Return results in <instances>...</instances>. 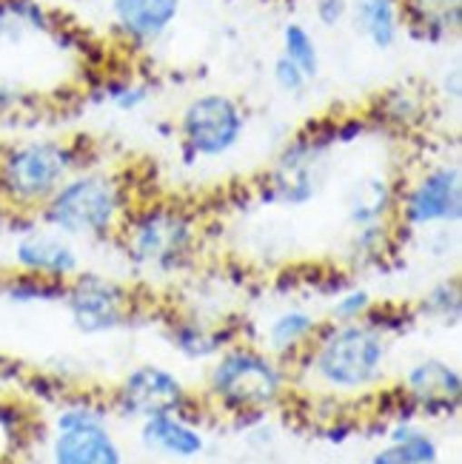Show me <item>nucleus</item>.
<instances>
[{
  "mask_svg": "<svg viewBox=\"0 0 462 464\" xmlns=\"http://www.w3.org/2000/svg\"><path fill=\"white\" fill-rule=\"evenodd\" d=\"M86 169V146L69 137H37L0 149V206L15 214H37V208Z\"/></svg>",
  "mask_w": 462,
  "mask_h": 464,
  "instance_id": "2",
  "label": "nucleus"
},
{
  "mask_svg": "<svg viewBox=\"0 0 462 464\" xmlns=\"http://www.w3.org/2000/svg\"><path fill=\"white\" fill-rule=\"evenodd\" d=\"M391 226H377V228H359L351 234V256L357 262H377L383 259V254L391 248Z\"/></svg>",
  "mask_w": 462,
  "mask_h": 464,
  "instance_id": "28",
  "label": "nucleus"
},
{
  "mask_svg": "<svg viewBox=\"0 0 462 464\" xmlns=\"http://www.w3.org/2000/svg\"><path fill=\"white\" fill-rule=\"evenodd\" d=\"M334 146H337L334 123L326 129L309 126L297 137H291L274 157L271 169L266 171L260 199L289 208H300L317 199L319 188L326 183V169Z\"/></svg>",
  "mask_w": 462,
  "mask_h": 464,
  "instance_id": "5",
  "label": "nucleus"
},
{
  "mask_svg": "<svg viewBox=\"0 0 462 464\" xmlns=\"http://www.w3.org/2000/svg\"><path fill=\"white\" fill-rule=\"evenodd\" d=\"M64 302L80 334H109L123 328L132 316V291L112 276L80 271L66 282Z\"/></svg>",
  "mask_w": 462,
  "mask_h": 464,
  "instance_id": "9",
  "label": "nucleus"
},
{
  "mask_svg": "<svg viewBox=\"0 0 462 464\" xmlns=\"http://www.w3.org/2000/svg\"><path fill=\"white\" fill-rule=\"evenodd\" d=\"M117 239L137 268L177 274L189 268L200 251V219L186 206L154 199L129 211Z\"/></svg>",
  "mask_w": 462,
  "mask_h": 464,
  "instance_id": "3",
  "label": "nucleus"
},
{
  "mask_svg": "<svg viewBox=\"0 0 462 464\" xmlns=\"http://www.w3.org/2000/svg\"><path fill=\"white\" fill-rule=\"evenodd\" d=\"M26 34H57L54 14L40 0H0V40L20 44Z\"/></svg>",
  "mask_w": 462,
  "mask_h": 464,
  "instance_id": "21",
  "label": "nucleus"
},
{
  "mask_svg": "<svg viewBox=\"0 0 462 464\" xmlns=\"http://www.w3.org/2000/svg\"><path fill=\"white\" fill-rule=\"evenodd\" d=\"M408 405L426 416H451L459 408V371L443 359H423L406 373L403 388Z\"/></svg>",
  "mask_w": 462,
  "mask_h": 464,
  "instance_id": "13",
  "label": "nucleus"
},
{
  "mask_svg": "<svg viewBox=\"0 0 462 464\" xmlns=\"http://www.w3.org/2000/svg\"><path fill=\"white\" fill-rule=\"evenodd\" d=\"M52 464H126L123 450L109 433L106 421H92L69 430H54Z\"/></svg>",
  "mask_w": 462,
  "mask_h": 464,
  "instance_id": "14",
  "label": "nucleus"
},
{
  "mask_svg": "<svg viewBox=\"0 0 462 464\" xmlns=\"http://www.w3.org/2000/svg\"><path fill=\"white\" fill-rule=\"evenodd\" d=\"M377 117H383V123L388 126L408 129L423 117V100L408 89H391L377 100Z\"/></svg>",
  "mask_w": 462,
  "mask_h": 464,
  "instance_id": "25",
  "label": "nucleus"
},
{
  "mask_svg": "<svg viewBox=\"0 0 462 464\" xmlns=\"http://www.w3.org/2000/svg\"><path fill=\"white\" fill-rule=\"evenodd\" d=\"M443 92L451 103H459L462 97V74H459V66H451V72H446L443 77Z\"/></svg>",
  "mask_w": 462,
  "mask_h": 464,
  "instance_id": "33",
  "label": "nucleus"
},
{
  "mask_svg": "<svg viewBox=\"0 0 462 464\" xmlns=\"http://www.w3.org/2000/svg\"><path fill=\"white\" fill-rule=\"evenodd\" d=\"M403 29L423 44H446L459 34L462 0H399Z\"/></svg>",
  "mask_w": 462,
  "mask_h": 464,
  "instance_id": "17",
  "label": "nucleus"
},
{
  "mask_svg": "<svg viewBox=\"0 0 462 464\" xmlns=\"http://www.w3.org/2000/svg\"><path fill=\"white\" fill-rule=\"evenodd\" d=\"M271 77H274L277 89H280V92H286L289 97L303 94V92L311 86V80L306 77V72L300 69L297 63H291V60L283 57V54H277V60L271 63Z\"/></svg>",
  "mask_w": 462,
  "mask_h": 464,
  "instance_id": "30",
  "label": "nucleus"
},
{
  "mask_svg": "<svg viewBox=\"0 0 462 464\" xmlns=\"http://www.w3.org/2000/svg\"><path fill=\"white\" fill-rule=\"evenodd\" d=\"M114 405L123 416L149 419L160 413H186L189 391L172 371L160 365H140L120 382Z\"/></svg>",
  "mask_w": 462,
  "mask_h": 464,
  "instance_id": "10",
  "label": "nucleus"
},
{
  "mask_svg": "<svg viewBox=\"0 0 462 464\" xmlns=\"http://www.w3.org/2000/svg\"><path fill=\"white\" fill-rule=\"evenodd\" d=\"M12 259L17 271L57 279V282H69L74 274H80L77 246L69 237L52 228H32L24 237H17Z\"/></svg>",
  "mask_w": 462,
  "mask_h": 464,
  "instance_id": "11",
  "label": "nucleus"
},
{
  "mask_svg": "<svg viewBox=\"0 0 462 464\" xmlns=\"http://www.w3.org/2000/svg\"><path fill=\"white\" fill-rule=\"evenodd\" d=\"M351 12V0H314V17L319 26L337 29Z\"/></svg>",
  "mask_w": 462,
  "mask_h": 464,
  "instance_id": "32",
  "label": "nucleus"
},
{
  "mask_svg": "<svg viewBox=\"0 0 462 464\" xmlns=\"http://www.w3.org/2000/svg\"><path fill=\"white\" fill-rule=\"evenodd\" d=\"M280 54L289 57L291 63H297L300 69H303L309 80H317L319 69H323V60H319V46H317L314 34L309 32V26L297 24V20H291V24L283 26V52Z\"/></svg>",
  "mask_w": 462,
  "mask_h": 464,
  "instance_id": "24",
  "label": "nucleus"
},
{
  "mask_svg": "<svg viewBox=\"0 0 462 464\" xmlns=\"http://www.w3.org/2000/svg\"><path fill=\"white\" fill-rule=\"evenodd\" d=\"M149 97H152V89L134 77H117V80L103 83V100H109V103L120 111H134L140 106H146Z\"/></svg>",
  "mask_w": 462,
  "mask_h": 464,
  "instance_id": "27",
  "label": "nucleus"
},
{
  "mask_svg": "<svg viewBox=\"0 0 462 464\" xmlns=\"http://www.w3.org/2000/svg\"><path fill=\"white\" fill-rule=\"evenodd\" d=\"M177 137L186 163L220 160L243 143L249 117L246 109L226 92H203L192 97L177 114Z\"/></svg>",
  "mask_w": 462,
  "mask_h": 464,
  "instance_id": "7",
  "label": "nucleus"
},
{
  "mask_svg": "<svg viewBox=\"0 0 462 464\" xmlns=\"http://www.w3.org/2000/svg\"><path fill=\"white\" fill-rule=\"evenodd\" d=\"M462 171L457 163H437L419 171L397 197V223L411 231L459 228Z\"/></svg>",
  "mask_w": 462,
  "mask_h": 464,
  "instance_id": "8",
  "label": "nucleus"
},
{
  "mask_svg": "<svg viewBox=\"0 0 462 464\" xmlns=\"http://www.w3.org/2000/svg\"><path fill=\"white\" fill-rule=\"evenodd\" d=\"M140 441L152 453L166 459L189 461L206 450V439L186 413H160L149 416L140 425Z\"/></svg>",
  "mask_w": 462,
  "mask_h": 464,
  "instance_id": "16",
  "label": "nucleus"
},
{
  "mask_svg": "<svg viewBox=\"0 0 462 464\" xmlns=\"http://www.w3.org/2000/svg\"><path fill=\"white\" fill-rule=\"evenodd\" d=\"M388 356L386 334H379L366 319L359 322H331L319 328L303 362L314 376L331 391H363L383 376Z\"/></svg>",
  "mask_w": 462,
  "mask_h": 464,
  "instance_id": "4",
  "label": "nucleus"
},
{
  "mask_svg": "<svg viewBox=\"0 0 462 464\" xmlns=\"http://www.w3.org/2000/svg\"><path fill=\"white\" fill-rule=\"evenodd\" d=\"M459 308H462V302H459V285H457V279H446V282H439V285H434L426 299H423V305H419V311H423L426 316H434L439 322H451V325H457L459 322Z\"/></svg>",
  "mask_w": 462,
  "mask_h": 464,
  "instance_id": "26",
  "label": "nucleus"
},
{
  "mask_svg": "<svg viewBox=\"0 0 462 464\" xmlns=\"http://www.w3.org/2000/svg\"><path fill=\"white\" fill-rule=\"evenodd\" d=\"M354 24L374 49L386 52V49L397 46L399 34H403L399 0H357Z\"/></svg>",
  "mask_w": 462,
  "mask_h": 464,
  "instance_id": "20",
  "label": "nucleus"
},
{
  "mask_svg": "<svg viewBox=\"0 0 462 464\" xmlns=\"http://www.w3.org/2000/svg\"><path fill=\"white\" fill-rule=\"evenodd\" d=\"M66 294V282L46 279V276H34L17 271L9 279L0 282V296H6L9 302L17 305H32V302H64Z\"/></svg>",
  "mask_w": 462,
  "mask_h": 464,
  "instance_id": "23",
  "label": "nucleus"
},
{
  "mask_svg": "<svg viewBox=\"0 0 462 464\" xmlns=\"http://www.w3.org/2000/svg\"><path fill=\"white\" fill-rule=\"evenodd\" d=\"M323 328L319 319L303 308H289L271 319L266 331L269 336V351L280 359H297V353H306L314 342L317 331Z\"/></svg>",
  "mask_w": 462,
  "mask_h": 464,
  "instance_id": "19",
  "label": "nucleus"
},
{
  "mask_svg": "<svg viewBox=\"0 0 462 464\" xmlns=\"http://www.w3.org/2000/svg\"><path fill=\"white\" fill-rule=\"evenodd\" d=\"M183 0H109L114 34L132 49H149L174 26Z\"/></svg>",
  "mask_w": 462,
  "mask_h": 464,
  "instance_id": "12",
  "label": "nucleus"
},
{
  "mask_svg": "<svg viewBox=\"0 0 462 464\" xmlns=\"http://www.w3.org/2000/svg\"><path fill=\"white\" fill-rule=\"evenodd\" d=\"M92 421H106V411L92 405V401H72V405L60 408L54 419V430H69L80 425H92Z\"/></svg>",
  "mask_w": 462,
  "mask_h": 464,
  "instance_id": "31",
  "label": "nucleus"
},
{
  "mask_svg": "<svg viewBox=\"0 0 462 464\" xmlns=\"http://www.w3.org/2000/svg\"><path fill=\"white\" fill-rule=\"evenodd\" d=\"M169 339L186 359H209L223 351L229 342L223 331L209 328L203 322H194V319H183V322H177V325H172Z\"/></svg>",
  "mask_w": 462,
  "mask_h": 464,
  "instance_id": "22",
  "label": "nucleus"
},
{
  "mask_svg": "<svg viewBox=\"0 0 462 464\" xmlns=\"http://www.w3.org/2000/svg\"><path fill=\"white\" fill-rule=\"evenodd\" d=\"M132 211V191L126 179L109 169H80L60 186L44 206L37 219L44 228L69 237L72 242L117 239Z\"/></svg>",
  "mask_w": 462,
  "mask_h": 464,
  "instance_id": "1",
  "label": "nucleus"
},
{
  "mask_svg": "<svg viewBox=\"0 0 462 464\" xmlns=\"http://www.w3.org/2000/svg\"><path fill=\"white\" fill-rule=\"evenodd\" d=\"M209 388L223 408L234 413H260L286 391V371L277 359L246 345L220 353L209 373Z\"/></svg>",
  "mask_w": 462,
  "mask_h": 464,
  "instance_id": "6",
  "label": "nucleus"
},
{
  "mask_svg": "<svg viewBox=\"0 0 462 464\" xmlns=\"http://www.w3.org/2000/svg\"><path fill=\"white\" fill-rule=\"evenodd\" d=\"M437 441L414 425L411 419H399L388 433V445L371 456V464H437Z\"/></svg>",
  "mask_w": 462,
  "mask_h": 464,
  "instance_id": "18",
  "label": "nucleus"
},
{
  "mask_svg": "<svg viewBox=\"0 0 462 464\" xmlns=\"http://www.w3.org/2000/svg\"><path fill=\"white\" fill-rule=\"evenodd\" d=\"M397 197L399 188L394 179L383 174L359 177L346 197V219L349 228H377L397 223Z\"/></svg>",
  "mask_w": 462,
  "mask_h": 464,
  "instance_id": "15",
  "label": "nucleus"
},
{
  "mask_svg": "<svg viewBox=\"0 0 462 464\" xmlns=\"http://www.w3.org/2000/svg\"><path fill=\"white\" fill-rule=\"evenodd\" d=\"M374 308V296L366 288H343L331 302V322H359Z\"/></svg>",
  "mask_w": 462,
  "mask_h": 464,
  "instance_id": "29",
  "label": "nucleus"
}]
</instances>
